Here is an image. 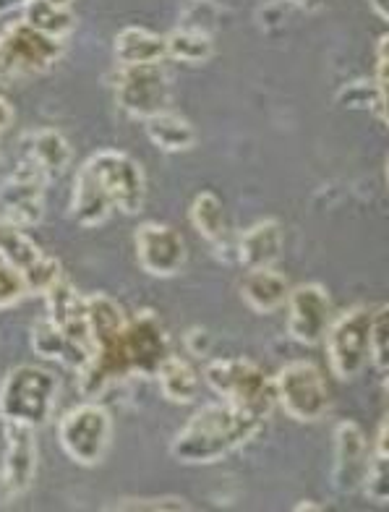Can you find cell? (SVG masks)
<instances>
[{
    "mask_svg": "<svg viewBox=\"0 0 389 512\" xmlns=\"http://www.w3.org/2000/svg\"><path fill=\"white\" fill-rule=\"evenodd\" d=\"M262 426V418L225 400L207 403L175 434L170 442V458L181 465H215L249 445Z\"/></svg>",
    "mask_w": 389,
    "mask_h": 512,
    "instance_id": "6da1fadb",
    "label": "cell"
},
{
    "mask_svg": "<svg viewBox=\"0 0 389 512\" xmlns=\"http://www.w3.org/2000/svg\"><path fill=\"white\" fill-rule=\"evenodd\" d=\"M58 395L61 382L53 371L34 364L16 366L0 382V421L40 429L53 418Z\"/></svg>",
    "mask_w": 389,
    "mask_h": 512,
    "instance_id": "7a4b0ae2",
    "label": "cell"
},
{
    "mask_svg": "<svg viewBox=\"0 0 389 512\" xmlns=\"http://www.w3.org/2000/svg\"><path fill=\"white\" fill-rule=\"evenodd\" d=\"M204 382L225 403L249 411L251 416L267 421L275 411V382L267 371L249 358H217L204 369Z\"/></svg>",
    "mask_w": 389,
    "mask_h": 512,
    "instance_id": "3957f363",
    "label": "cell"
},
{
    "mask_svg": "<svg viewBox=\"0 0 389 512\" xmlns=\"http://www.w3.org/2000/svg\"><path fill=\"white\" fill-rule=\"evenodd\" d=\"M371 324L374 306H353L332 317L324 335L329 371L340 382H353L371 366Z\"/></svg>",
    "mask_w": 389,
    "mask_h": 512,
    "instance_id": "277c9868",
    "label": "cell"
},
{
    "mask_svg": "<svg viewBox=\"0 0 389 512\" xmlns=\"http://www.w3.org/2000/svg\"><path fill=\"white\" fill-rule=\"evenodd\" d=\"M63 53L66 42L53 40L24 21H14L0 29V81L47 74Z\"/></svg>",
    "mask_w": 389,
    "mask_h": 512,
    "instance_id": "5b68a950",
    "label": "cell"
},
{
    "mask_svg": "<svg viewBox=\"0 0 389 512\" xmlns=\"http://www.w3.org/2000/svg\"><path fill=\"white\" fill-rule=\"evenodd\" d=\"M58 442L68 460L81 468H94L105 460L113 442V416L97 400L76 405L58 424Z\"/></svg>",
    "mask_w": 389,
    "mask_h": 512,
    "instance_id": "8992f818",
    "label": "cell"
},
{
    "mask_svg": "<svg viewBox=\"0 0 389 512\" xmlns=\"http://www.w3.org/2000/svg\"><path fill=\"white\" fill-rule=\"evenodd\" d=\"M275 400L285 416L298 424L322 421L329 411V387L322 369L311 361H293L282 366L275 377Z\"/></svg>",
    "mask_w": 389,
    "mask_h": 512,
    "instance_id": "52a82bcc",
    "label": "cell"
},
{
    "mask_svg": "<svg viewBox=\"0 0 389 512\" xmlns=\"http://www.w3.org/2000/svg\"><path fill=\"white\" fill-rule=\"evenodd\" d=\"M81 168L87 170L100 189L110 196L115 212L139 215L147 204V178L139 162L118 149H102L89 157Z\"/></svg>",
    "mask_w": 389,
    "mask_h": 512,
    "instance_id": "ba28073f",
    "label": "cell"
},
{
    "mask_svg": "<svg viewBox=\"0 0 389 512\" xmlns=\"http://www.w3.org/2000/svg\"><path fill=\"white\" fill-rule=\"evenodd\" d=\"M113 89L118 108L136 121H147L162 110H170V100H173L170 74L162 63L118 66Z\"/></svg>",
    "mask_w": 389,
    "mask_h": 512,
    "instance_id": "9c48e42d",
    "label": "cell"
},
{
    "mask_svg": "<svg viewBox=\"0 0 389 512\" xmlns=\"http://www.w3.org/2000/svg\"><path fill=\"white\" fill-rule=\"evenodd\" d=\"M121 351L128 377H155L162 361L173 353V343L162 319L155 311L144 309L126 319Z\"/></svg>",
    "mask_w": 389,
    "mask_h": 512,
    "instance_id": "30bf717a",
    "label": "cell"
},
{
    "mask_svg": "<svg viewBox=\"0 0 389 512\" xmlns=\"http://www.w3.org/2000/svg\"><path fill=\"white\" fill-rule=\"evenodd\" d=\"M47 176L37 165L21 157L14 173L0 183V217L29 230L45 217Z\"/></svg>",
    "mask_w": 389,
    "mask_h": 512,
    "instance_id": "8fae6325",
    "label": "cell"
},
{
    "mask_svg": "<svg viewBox=\"0 0 389 512\" xmlns=\"http://www.w3.org/2000/svg\"><path fill=\"white\" fill-rule=\"evenodd\" d=\"M6 452L0 463V505H14L37 479V437L32 426L3 424Z\"/></svg>",
    "mask_w": 389,
    "mask_h": 512,
    "instance_id": "7c38bea8",
    "label": "cell"
},
{
    "mask_svg": "<svg viewBox=\"0 0 389 512\" xmlns=\"http://www.w3.org/2000/svg\"><path fill=\"white\" fill-rule=\"evenodd\" d=\"M0 254L6 256L8 262H14L27 275L32 296H45L47 290L53 288L63 277L61 262L55 256L45 254L27 236V230L8 223L3 217H0Z\"/></svg>",
    "mask_w": 389,
    "mask_h": 512,
    "instance_id": "4fadbf2b",
    "label": "cell"
},
{
    "mask_svg": "<svg viewBox=\"0 0 389 512\" xmlns=\"http://www.w3.org/2000/svg\"><path fill=\"white\" fill-rule=\"evenodd\" d=\"M134 249L139 267L152 277L168 280L181 275L186 267V241L178 230L165 223L139 225L134 233Z\"/></svg>",
    "mask_w": 389,
    "mask_h": 512,
    "instance_id": "5bb4252c",
    "label": "cell"
},
{
    "mask_svg": "<svg viewBox=\"0 0 389 512\" xmlns=\"http://www.w3.org/2000/svg\"><path fill=\"white\" fill-rule=\"evenodd\" d=\"M288 335L301 345H319L335 317L329 290L319 283H303L288 296Z\"/></svg>",
    "mask_w": 389,
    "mask_h": 512,
    "instance_id": "9a60e30c",
    "label": "cell"
},
{
    "mask_svg": "<svg viewBox=\"0 0 389 512\" xmlns=\"http://www.w3.org/2000/svg\"><path fill=\"white\" fill-rule=\"evenodd\" d=\"M371 460V442L353 421H343L335 429V463H332V486L337 494L361 492Z\"/></svg>",
    "mask_w": 389,
    "mask_h": 512,
    "instance_id": "2e32d148",
    "label": "cell"
},
{
    "mask_svg": "<svg viewBox=\"0 0 389 512\" xmlns=\"http://www.w3.org/2000/svg\"><path fill=\"white\" fill-rule=\"evenodd\" d=\"M42 298H45V317L92 358L94 340L92 330H89L87 296L79 293V288L63 275Z\"/></svg>",
    "mask_w": 389,
    "mask_h": 512,
    "instance_id": "e0dca14e",
    "label": "cell"
},
{
    "mask_svg": "<svg viewBox=\"0 0 389 512\" xmlns=\"http://www.w3.org/2000/svg\"><path fill=\"white\" fill-rule=\"evenodd\" d=\"M188 217H191L196 233L212 246L215 256H220L225 262H235V238L230 236L228 217H225L220 196L212 194V191L196 194L191 209H188Z\"/></svg>",
    "mask_w": 389,
    "mask_h": 512,
    "instance_id": "ac0fdd59",
    "label": "cell"
},
{
    "mask_svg": "<svg viewBox=\"0 0 389 512\" xmlns=\"http://www.w3.org/2000/svg\"><path fill=\"white\" fill-rule=\"evenodd\" d=\"M285 246V233L277 220H259L249 230H243L241 238H235V262L246 270H262L275 267Z\"/></svg>",
    "mask_w": 389,
    "mask_h": 512,
    "instance_id": "d6986e66",
    "label": "cell"
},
{
    "mask_svg": "<svg viewBox=\"0 0 389 512\" xmlns=\"http://www.w3.org/2000/svg\"><path fill=\"white\" fill-rule=\"evenodd\" d=\"M24 160H29L32 165L42 170L47 176V181H55L61 178L68 168H71V160H74V152H71V144L66 142V136L55 128H40V131H32V134L24 136Z\"/></svg>",
    "mask_w": 389,
    "mask_h": 512,
    "instance_id": "ffe728a7",
    "label": "cell"
},
{
    "mask_svg": "<svg viewBox=\"0 0 389 512\" xmlns=\"http://www.w3.org/2000/svg\"><path fill=\"white\" fill-rule=\"evenodd\" d=\"M290 290L293 285L282 272H277L275 267H262V270H249V275L243 277L241 298L254 314H275L285 309Z\"/></svg>",
    "mask_w": 389,
    "mask_h": 512,
    "instance_id": "44dd1931",
    "label": "cell"
},
{
    "mask_svg": "<svg viewBox=\"0 0 389 512\" xmlns=\"http://www.w3.org/2000/svg\"><path fill=\"white\" fill-rule=\"evenodd\" d=\"M32 351L45 358V361H55V364H61L63 369L71 371H81L89 361V353L79 348L71 337L63 335L47 317H40L34 322Z\"/></svg>",
    "mask_w": 389,
    "mask_h": 512,
    "instance_id": "7402d4cb",
    "label": "cell"
},
{
    "mask_svg": "<svg viewBox=\"0 0 389 512\" xmlns=\"http://www.w3.org/2000/svg\"><path fill=\"white\" fill-rule=\"evenodd\" d=\"M71 217L81 228H100L113 217L115 207L110 196L100 189V183L89 176L87 170L79 168L74 178V191H71Z\"/></svg>",
    "mask_w": 389,
    "mask_h": 512,
    "instance_id": "603a6c76",
    "label": "cell"
},
{
    "mask_svg": "<svg viewBox=\"0 0 389 512\" xmlns=\"http://www.w3.org/2000/svg\"><path fill=\"white\" fill-rule=\"evenodd\" d=\"M144 134L165 155H181L196 147V128L173 110H162L144 121Z\"/></svg>",
    "mask_w": 389,
    "mask_h": 512,
    "instance_id": "cb8c5ba5",
    "label": "cell"
},
{
    "mask_svg": "<svg viewBox=\"0 0 389 512\" xmlns=\"http://www.w3.org/2000/svg\"><path fill=\"white\" fill-rule=\"evenodd\" d=\"M155 379L160 384L162 398L175 405H191L199 398V390H202L199 371L191 366V361H186L181 356H173V353L155 371Z\"/></svg>",
    "mask_w": 389,
    "mask_h": 512,
    "instance_id": "d4e9b609",
    "label": "cell"
},
{
    "mask_svg": "<svg viewBox=\"0 0 389 512\" xmlns=\"http://www.w3.org/2000/svg\"><path fill=\"white\" fill-rule=\"evenodd\" d=\"M115 61L118 66H147L165 61V37L141 27H126L115 34Z\"/></svg>",
    "mask_w": 389,
    "mask_h": 512,
    "instance_id": "484cf974",
    "label": "cell"
},
{
    "mask_svg": "<svg viewBox=\"0 0 389 512\" xmlns=\"http://www.w3.org/2000/svg\"><path fill=\"white\" fill-rule=\"evenodd\" d=\"M21 21L61 42H66L76 29V16L71 6H61L53 0H29L27 6L21 8Z\"/></svg>",
    "mask_w": 389,
    "mask_h": 512,
    "instance_id": "4316f807",
    "label": "cell"
},
{
    "mask_svg": "<svg viewBox=\"0 0 389 512\" xmlns=\"http://www.w3.org/2000/svg\"><path fill=\"white\" fill-rule=\"evenodd\" d=\"M361 492L376 505H387L389 502V452H387V418H384L379 429H376L374 445H371V460L366 479H363Z\"/></svg>",
    "mask_w": 389,
    "mask_h": 512,
    "instance_id": "83f0119b",
    "label": "cell"
},
{
    "mask_svg": "<svg viewBox=\"0 0 389 512\" xmlns=\"http://www.w3.org/2000/svg\"><path fill=\"white\" fill-rule=\"evenodd\" d=\"M212 55H215V42L209 34L178 27L165 37V58H173L178 63L202 66Z\"/></svg>",
    "mask_w": 389,
    "mask_h": 512,
    "instance_id": "f1b7e54d",
    "label": "cell"
},
{
    "mask_svg": "<svg viewBox=\"0 0 389 512\" xmlns=\"http://www.w3.org/2000/svg\"><path fill=\"white\" fill-rule=\"evenodd\" d=\"M337 102L348 110H363V113L379 118V123H387V92L376 87L374 81H353L340 89Z\"/></svg>",
    "mask_w": 389,
    "mask_h": 512,
    "instance_id": "f546056e",
    "label": "cell"
},
{
    "mask_svg": "<svg viewBox=\"0 0 389 512\" xmlns=\"http://www.w3.org/2000/svg\"><path fill=\"white\" fill-rule=\"evenodd\" d=\"M29 296H32V288H29L27 275L0 254V309H11Z\"/></svg>",
    "mask_w": 389,
    "mask_h": 512,
    "instance_id": "4dcf8cb0",
    "label": "cell"
},
{
    "mask_svg": "<svg viewBox=\"0 0 389 512\" xmlns=\"http://www.w3.org/2000/svg\"><path fill=\"white\" fill-rule=\"evenodd\" d=\"M220 24V6L215 0H188L183 8L178 27L191 29V32H202L212 37V32Z\"/></svg>",
    "mask_w": 389,
    "mask_h": 512,
    "instance_id": "1f68e13d",
    "label": "cell"
},
{
    "mask_svg": "<svg viewBox=\"0 0 389 512\" xmlns=\"http://www.w3.org/2000/svg\"><path fill=\"white\" fill-rule=\"evenodd\" d=\"M105 510L118 512H186L191 510L186 499L181 497H134V499H118L115 505H108Z\"/></svg>",
    "mask_w": 389,
    "mask_h": 512,
    "instance_id": "d6a6232c",
    "label": "cell"
},
{
    "mask_svg": "<svg viewBox=\"0 0 389 512\" xmlns=\"http://www.w3.org/2000/svg\"><path fill=\"white\" fill-rule=\"evenodd\" d=\"M387 304L374 306V324H371V366L379 377L387 374L389 353H387Z\"/></svg>",
    "mask_w": 389,
    "mask_h": 512,
    "instance_id": "836d02e7",
    "label": "cell"
},
{
    "mask_svg": "<svg viewBox=\"0 0 389 512\" xmlns=\"http://www.w3.org/2000/svg\"><path fill=\"white\" fill-rule=\"evenodd\" d=\"M209 348H212V337H209V332L204 330V327H194V330L186 332V351L191 353V356H207Z\"/></svg>",
    "mask_w": 389,
    "mask_h": 512,
    "instance_id": "e575fe53",
    "label": "cell"
},
{
    "mask_svg": "<svg viewBox=\"0 0 389 512\" xmlns=\"http://www.w3.org/2000/svg\"><path fill=\"white\" fill-rule=\"evenodd\" d=\"M387 45H389V37L382 34L379 42H376V68H374V84L382 92H387Z\"/></svg>",
    "mask_w": 389,
    "mask_h": 512,
    "instance_id": "d590c367",
    "label": "cell"
},
{
    "mask_svg": "<svg viewBox=\"0 0 389 512\" xmlns=\"http://www.w3.org/2000/svg\"><path fill=\"white\" fill-rule=\"evenodd\" d=\"M14 118H16V113H14V108H11V102L0 95V136L6 134L8 128L14 126Z\"/></svg>",
    "mask_w": 389,
    "mask_h": 512,
    "instance_id": "8d00e7d4",
    "label": "cell"
},
{
    "mask_svg": "<svg viewBox=\"0 0 389 512\" xmlns=\"http://www.w3.org/2000/svg\"><path fill=\"white\" fill-rule=\"evenodd\" d=\"M29 0H0V16L11 14V11H21L27 6ZM53 3H61V6H71L74 0H53Z\"/></svg>",
    "mask_w": 389,
    "mask_h": 512,
    "instance_id": "74e56055",
    "label": "cell"
},
{
    "mask_svg": "<svg viewBox=\"0 0 389 512\" xmlns=\"http://www.w3.org/2000/svg\"><path fill=\"white\" fill-rule=\"evenodd\" d=\"M369 8H371V14H374L376 19L387 24V21H389V0H369Z\"/></svg>",
    "mask_w": 389,
    "mask_h": 512,
    "instance_id": "f35d334b",
    "label": "cell"
},
{
    "mask_svg": "<svg viewBox=\"0 0 389 512\" xmlns=\"http://www.w3.org/2000/svg\"><path fill=\"white\" fill-rule=\"evenodd\" d=\"M282 3L301 8V11H306V14H314V11H319V8L324 6V0H282Z\"/></svg>",
    "mask_w": 389,
    "mask_h": 512,
    "instance_id": "ab89813d",
    "label": "cell"
},
{
    "mask_svg": "<svg viewBox=\"0 0 389 512\" xmlns=\"http://www.w3.org/2000/svg\"><path fill=\"white\" fill-rule=\"evenodd\" d=\"M296 510L301 512V510H322V505H311L309 499H303L301 505H296Z\"/></svg>",
    "mask_w": 389,
    "mask_h": 512,
    "instance_id": "60d3db41",
    "label": "cell"
}]
</instances>
